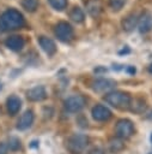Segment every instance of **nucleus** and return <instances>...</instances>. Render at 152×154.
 <instances>
[{"mask_svg":"<svg viewBox=\"0 0 152 154\" xmlns=\"http://www.w3.org/2000/svg\"><path fill=\"white\" fill-rule=\"evenodd\" d=\"M69 18L75 23H81L85 19V13L79 6H74L69 12Z\"/></svg>","mask_w":152,"mask_h":154,"instance_id":"nucleus-17","label":"nucleus"},{"mask_svg":"<svg viewBox=\"0 0 152 154\" xmlns=\"http://www.w3.org/2000/svg\"><path fill=\"white\" fill-rule=\"evenodd\" d=\"M87 154H104V152H103V149H101V148H93V149H91Z\"/></svg>","mask_w":152,"mask_h":154,"instance_id":"nucleus-24","label":"nucleus"},{"mask_svg":"<svg viewBox=\"0 0 152 154\" xmlns=\"http://www.w3.org/2000/svg\"><path fill=\"white\" fill-rule=\"evenodd\" d=\"M50 6L57 11H62L67 6V0H48Z\"/></svg>","mask_w":152,"mask_h":154,"instance_id":"nucleus-22","label":"nucleus"},{"mask_svg":"<svg viewBox=\"0 0 152 154\" xmlns=\"http://www.w3.org/2000/svg\"><path fill=\"white\" fill-rule=\"evenodd\" d=\"M146 107H147V105H146L145 100H142V99H135L134 101H130V106H129V108L134 113H142V112H145Z\"/></svg>","mask_w":152,"mask_h":154,"instance_id":"nucleus-18","label":"nucleus"},{"mask_svg":"<svg viewBox=\"0 0 152 154\" xmlns=\"http://www.w3.org/2000/svg\"><path fill=\"white\" fill-rule=\"evenodd\" d=\"M25 25V19L23 14L16 8H8L0 16V30L10 31L23 28Z\"/></svg>","mask_w":152,"mask_h":154,"instance_id":"nucleus-1","label":"nucleus"},{"mask_svg":"<svg viewBox=\"0 0 152 154\" xmlns=\"http://www.w3.org/2000/svg\"><path fill=\"white\" fill-rule=\"evenodd\" d=\"M6 146H7V148L10 150L16 152V150L20 149V140L17 138V137H10L8 141H7V143H6Z\"/></svg>","mask_w":152,"mask_h":154,"instance_id":"nucleus-20","label":"nucleus"},{"mask_svg":"<svg viewBox=\"0 0 152 154\" xmlns=\"http://www.w3.org/2000/svg\"><path fill=\"white\" fill-rule=\"evenodd\" d=\"M38 43H39L41 48H42L49 57H51V55L55 54V52H56V45H55V42H54L51 38H49V37H47V36H39Z\"/></svg>","mask_w":152,"mask_h":154,"instance_id":"nucleus-12","label":"nucleus"},{"mask_svg":"<svg viewBox=\"0 0 152 154\" xmlns=\"http://www.w3.org/2000/svg\"><path fill=\"white\" fill-rule=\"evenodd\" d=\"M147 118H148V120H152V111H151V112L147 114Z\"/></svg>","mask_w":152,"mask_h":154,"instance_id":"nucleus-30","label":"nucleus"},{"mask_svg":"<svg viewBox=\"0 0 152 154\" xmlns=\"http://www.w3.org/2000/svg\"><path fill=\"white\" fill-rule=\"evenodd\" d=\"M22 6L26 11L34 12L38 6V0H22Z\"/></svg>","mask_w":152,"mask_h":154,"instance_id":"nucleus-21","label":"nucleus"},{"mask_svg":"<svg viewBox=\"0 0 152 154\" xmlns=\"http://www.w3.org/2000/svg\"><path fill=\"white\" fill-rule=\"evenodd\" d=\"M138 28L140 32H147L152 28V16L148 12H144L138 18Z\"/></svg>","mask_w":152,"mask_h":154,"instance_id":"nucleus-13","label":"nucleus"},{"mask_svg":"<svg viewBox=\"0 0 152 154\" xmlns=\"http://www.w3.org/2000/svg\"><path fill=\"white\" fill-rule=\"evenodd\" d=\"M113 69H114V70H116V71H118V70H121V69H122V65H113Z\"/></svg>","mask_w":152,"mask_h":154,"instance_id":"nucleus-29","label":"nucleus"},{"mask_svg":"<svg viewBox=\"0 0 152 154\" xmlns=\"http://www.w3.org/2000/svg\"><path fill=\"white\" fill-rule=\"evenodd\" d=\"M5 45L8 49L13 51V52H19L24 45H25V41L22 36H18V35H13V36H10L5 40Z\"/></svg>","mask_w":152,"mask_h":154,"instance_id":"nucleus-11","label":"nucleus"},{"mask_svg":"<svg viewBox=\"0 0 152 154\" xmlns=\"http://www.w3.org/2000/svg\"><path fill=\"white\" fill-rule=\"evenodd\" d=\"M7 150H8V148H7L6 143H0V154H7Z\"/></svg>","mask_w":152,"mask_h":154,"instance_id":"nucleus-25","label":"nucleus"},{"mask_svg":"<svg viewBox=\"0 0 152 154\" xmlns=\"http://www.w3.org/2000/svg\"><path fill=\"white\" fill-rule=\"evenodd\" d=\"M85 105H86V99L80 94L72 95V96L67 97L63 102L65 109L69 113H77V112L81 111L85 107Z\"/></svg>","mask_w":152,"mask_h":154,"instance_id":"nucleus-5","label":"nucleus"},{"mask_svg":"<svg viewBox=\"0 0 152 154\" xmlns=\"http://www.w3.org/2000/svg\"><path fill=\"white\" fill-rule=\"evenodd\" d=\"M91 114H92V118L97 122H107L111 118V111L107 107V106H103V105H96L92 111H91Z\"/></svg>","mask_w":152,"mask_h":154,"instance_id":"nucleus-8","label":"nucleus"},{"mask_svg":"<svg viewBox=\"0 0 152 154\" xmlns=\"http://www.w3.org/2000/svg\"><path fill=\"white\" fill-rule=\"evenodd\" d=\"M151 141H152V135H151Z\"/></svg>","mask_w":152,"mask_h":154,"instance_id":"nucleus-32","label":"nucleus"},{"mask_svg":"<svg viewBox=\"0 0 152 154\" xmlns=\"http://www.w3.org/2000/svg\"><path fill=\"white\" fill-rule=\"evenodd\" d=\"M138 16L135 13H130L122 20V28L124 31H132L138 25Z\"/></svg>","mask_w":152,"mask_h":154,"instance_id":"nucleus-15","label":"nucleus"},{"mask_svg":"<svg viewBox=\"0 0 152 154\" xmlns=\"http://www.w3.org/2000/svg\"><path fill=\"white\" fill-rule=\"evenodd\" d=\"M126 1L127 0H109V5H110V7L113 10L118 11V10H121L123 7V5L126 4Z\"/></svg>","mask_w":152,"mask_h":154,"instance_id":"nucleus-23","label":"nucleus"},{"mask_svg":"<svg viewBox=\"0 0 152 154\" xmlns=\"http://www.w3.org/2000/svg\"><path fill=\"white\" fill-rule=\"evenodd\" d=\"M148 71H150V72H151V73H152V64H151V65H150V67H148Z\"/></svg>","mask_w":152,"mask_h":154,"instance_id":"nucleus-31","label":"nucleus"},{"mask_svg":"<svg viewBox=\"0 0 152 154\" xmlns=\"http://www.w3.org/2000/svg\"><path fill=\"white\" fill-rule=\"evenodd\" d=\"M95 72L98 73V72H107V69L104 67H98V69H95Z\"/></svg>","mask_w":152,"mask_h":154,"instance_id":"nucleus-27","label":"nucleus"},{"mask_svg":"<svg viewBox=\"0 0 152 154\" xmlns=\"http://www.w3.org/2000/svg\"><path fill=\"white\" fill-rule=\"evenodd\" d=\"M34 119H35V116H34V112L31 109H28L25 111L18 119L17 122V129L20 130V131H24L26 129H29L32 123H34Z\"/></svg>","mask_w":152,"mask_h":154,"instance_id":"nucleus-10","label":"nucleus"},{"mask_svg":"<svg viewBox=\"0 0 152 154\" xmlns=\"http://www.w3.org/2000/svg\"><path fill=\"white\" fill-rule=\"evenodd\" d=\"M134 124L129 119H120L115 125V134L118 138L126 140L134 135Z\"/></svg>","mask_w":152,"mask_h":154,"instance_id":"nucleus-4","label":"nucleus"},{"mask_svg":"<svg viewBox=\"0 0 152 154\" xmlns=\"http://www.w3.org/2000/svg\"><path fill=\"white\" fill-rule=\"evenodd\" d=\"M123 148H124V143L122 142L121 138L116 137V138H113V140L109 141V149H110L111 153H118Z\"/></svg>","mask_w":152,"mask_h":154,"instance_id":"nucleus-19","label":"nucleus"},{"mask_svg":"<svg viewBox=\"0 0 152 154\" xmlns=\"http://www.w3.org/2000/svg\"><path fill=\"white\" fill-rule=\"evenodd\" d=\"M6 107L10 116H16L22 107V101L17 95H11L6 101Z\"/></svg>","mask_w":152,"mask_h":154,"instance_id":"nucleus-14","label":"nucleus"},{"mask_svg":"<svg viewBox=\"0 0 152 154\" xmlns=\"http://www.w3.org/2000/svg\"><path fill=\"white\" fill-rule=\"evenodd\" d=\"M120 54H123V53H129V48H128V46H126V48H123L122 51H120L118 52Z\"/></svg>","mask_w":152,"mask_h":154,"instance_id":"nucleus-28","label":"nucleus"},{"mask_svg":"<svg viewBox=\"0 0 152 154\" xmlns=\"http://www.w3.org/2000/svg\"><path fill=\"white\" fill-rule=\"evenodd\" d=\"M115 85H116V82L114 79H110V78H98V79H96V81H93L91 83V87H92V89L96 93H105V91H109Z\"/></svg>","mask_w":152,"mask_h":154,"instance_id":"nucleus-7","label":"nucleus"},{"mask_svg":"<svg viewBox=\"0 0 152 154\" xmlns=\"http://www.w3.org/2000/svg\"><path fill=\"white\" fill-rule=\"evenodd\" d=\"M56 37L60 41L63 42H68L73 38V28L71 26V24H68L67 22H59L55 25V30H54Z\"/></svg>","mask_w":152,"mask_h":154,"instance_id":"nucleus-6","label":"nucleus"},{"mask_svg":"<svg viewBox=\"0 0 152 154\" xmlns=\"http://www.w3.org/2000/svg\"><path fill=\"white\" fill-rule=\"evenodd\" d=\"M89 143V138L84 134H73L67 140V149L72 154H81Z\"/></svg>","mask_w":152,"mask_h":154,"instance_id":"nucleus-3","label":"nucleus"},{"mask_svg":"<svg viewBox=\"0 0 152 154\" xmlns=\"http://www.w3.org/2000/svg\"><path fill=\"white\" fill-rule=\"evenodd\" d=\"M126 71H127L128 73H130V75H134V73L136 72V70H135V67H134V66H127Z\"/></svg>","mask_w":152,"mask_h":154,"instance_id":"nucleus-26","label":"nucleus"},{"mask_svg":"<svg viewBox=\"0 0 152 154\" xmlns=\"http://www.w3.org/2000/svg\"><path fill=\"white\" fill-rule=\"evenodd\" d=\"M86 10L90 16L97 17L102 12V2L99 0H89L86 4Z\"/></svg>","mask_w":152,"mask_h":154,"instance_id":"nucleus-16","label":"nucleus"},{"mask_svg":"<svg viewBox=\"0 0 152 154\" xmlns=\"http://www.w3.org/2000/svg\"><path fill=\"white\" fill-rule=\"evenodd\" d=\"M104 101L107 103H109L110 106L118 108V109H127L130 106V96L127 93L120 91V90H114V91H109L105 94L104 96Z\"/></svg>","mask_w":152,"mask_h":154,"instance_id":"nucleus-2","label":"nucleus"},{"mask_svg":"<svg viewBox=\"0 0 152 154\" xmlns=\"http://www.w3.org/2000/svg\"><path fill=\"white\" fill-rule=\"evenodd\" d=\"M26 97H28V100H30L32 102L42 101L47 97L45 88L43 85H36V87H34L26 91Z\"/></svg>","mask_w":152,"mask_h":154,"instance_id":"nucleus-9","label":"nucleus"}]
</instances>
